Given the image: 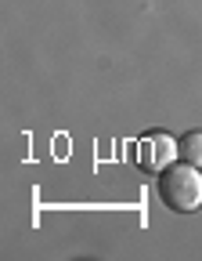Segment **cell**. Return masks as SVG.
<instances>
[{
	"label": "cell",
	"instance_id": "cell-1",
	"mask_svg": "<svg viewBox=\"0 0 202 261\" xmlns=\"http://www.w3.org/2000/svg\"><path fill=\"white\" fill-rule=\"evenodd\" d=\"M159 200L177 211V214H191L202 207V167L195 163H170L159 171Z\"/></svg>",
	"mask_w": 202,
	"mask_h": 261
},
{
	"label": "cell",
	"instance_id": "cell-2",
	"mask_svg": "<svg viewBox=\"0 0 202 261\" xmlns=\"http://www.w3.org/2000/svg\"><path fill=\"white\" fill-rule=\"evenodd\" d=\"M177 138L166 135V130H148V138L141 145V167L145 171H162L177 160Z\"/></svg>",
	"mask_w": 202,
	"mask_h": 261
},
{
	"label": "cell",
	"instance_id": "cell-3",
	"mask_svg": "<svg viewBox=\"0 0 202 261\" xmlns=\"http://www.w3.org/2000/svg\"><path fill=\"white\" fill-rule=\"evenodd\" d=\"M177 152L184 163H195V167H202V130H188V135L177 142Z\"/></svg>",
	"mask_w": 202,
	"mask_h": 261
}]
</instances>
